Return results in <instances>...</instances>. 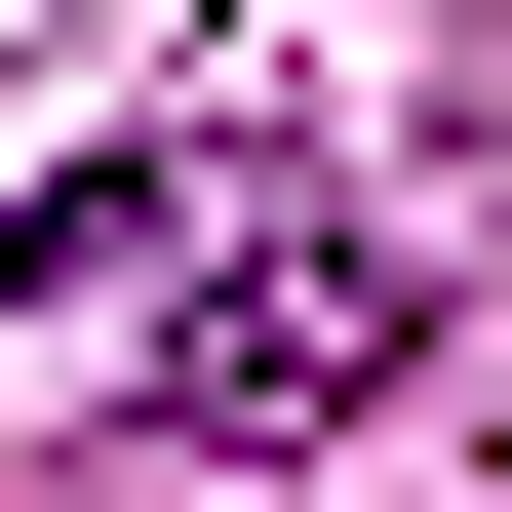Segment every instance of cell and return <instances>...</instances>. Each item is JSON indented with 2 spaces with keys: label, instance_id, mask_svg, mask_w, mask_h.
I'll use <instances>...</instances> for the list:
<instances>
[{
  "label": "cell",
  "instance_id": "1",
  "mask_svg": "<svg viewBox=\"0 0 512 512\" xmlns=\"http://www.w3.org/2000/svg\"><path fill=\"white\" fill-rule=\"evenodd\" d=\"M394 355H434V276H394V237H276V276H197V355H158V434H237V473H276V434H355Z\"/></svg>",
  "mask_w": 512,
  "mask_h": 512
}]
</instances>
